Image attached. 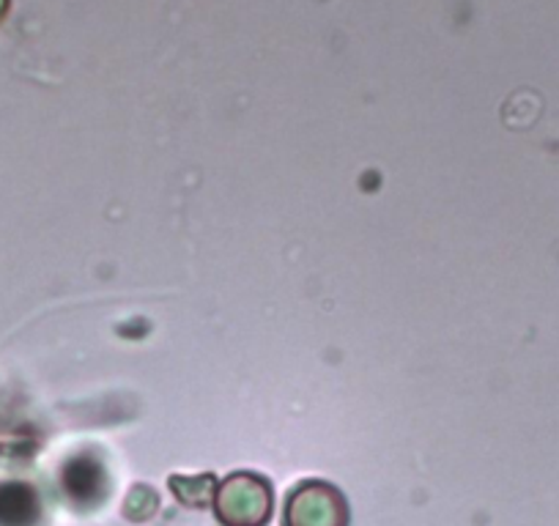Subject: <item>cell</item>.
<instances>
[{
  "instance_id": "3",
  "label": "cell",
  "mask_w": 559,
  "mask_h": 526,
  "mask_svg": "<svg viewBox=\"0 0 559 526\" xmlns=\"http://www.w3.org/2000/svg\"><path fill=\"white\" fill-rule=\"evenodd\" d=\"M170 488L176 491V497L181 499L185 504H195V507H206V504H212L214 499V477L212 475H203V477H192V480H187V477H174L170 480Z\"/></svg>"
},
{
  "instance_id": "2",
  "label": "cell",
  "mask_w": 559,
  "mask_h": 526,
  "mask_svg": "<svg viewBox=\"0 0 559 526\" xmlns=\"http://www.w3.org/2000/svg\"><path fill=\"white\" fill-rule=\"evenodd\" d=\"M283 526H348L346 497L332 482H299L286 499Z\"/></svg>"
},
{
  "instance_id": "4",
  "label": "cell",
  "mask_w": 559,
  "mask_h": 526,
  "mask_svg": "<svg viewBox=\"0 0 559 526\" xmlns=\"http://www.w3.org/2000/svg\"><path fill=\"white\" fill-rule=\"evenodd\" d=\"M7 7H9V0H0V17H3V12H7Z\"/></svg>"
},
{
  "instance_id": "1",
  "label": "cell",
  "mask_w": 559,
  "mask_h": 526,
  "mask_svg": "<svg viewBox=\"0 0 559 526\" xmlns=\"http://www.w3.org/2000/svg\"><path fill=\"white\" fill-rule=\"evenodd\" d=\"M274 493L266 477L252 471L228 475L214 488L212 507L223 526H263L272 515Z\"/></svg>"
}]
</instances>
